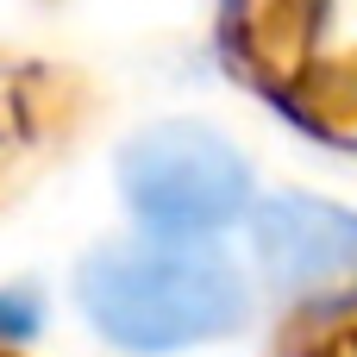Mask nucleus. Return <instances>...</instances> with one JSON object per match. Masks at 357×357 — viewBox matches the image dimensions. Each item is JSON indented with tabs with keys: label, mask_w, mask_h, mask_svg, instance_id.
<instances>
[{
	"label": "nucleus",
	"mask_w": 357,
	"mask_h": 357,
	"mask_svg": "<svg viewBox=\"0 0 357 357\" xmlns=\"http://www.w3.org/2000/svg\"><path fill=\"white\" fill-rule=\"evenodd\" d=\"M82 314L126 351H176L238 333L251 314L245 270L207 238L107 245L75 276Z\"/></svg>",
	"instance_id": "obj_1"
},
{
	"label": "nucleus",
	"mask_w": 357,
	"mask_h": 357,
	"mask_svg": "<svg viewBox=\"0 0 357 357\" xmlns=\"http://www.w3.org/2000/svg\"><path fill=\"white\" fill-rule=\"evenodd\" d=\"M38 333V307L25 295H0V339H25Z\"/></svg>",
	"instance_id": "obj_4"
},
{
	"label": "nucleus",
	"mask_w": 357,
	"mask_h": 357,
	"mask_svg": "<svg viewBox=\"0 0 357 357\" xmlns=\"http://www.w3.org/2000/svg\"><path fill=\"white\" fill-rule=\"evenodd\" d=\"M251 232H257V264L282 295H333L357 282V213L345 207L282 195L257 207Z\"/></svg>",
	"instance_id": "obj_3"
},
{
	"label": "nucleus",
	"mask_w": 357,
	"mask_h": 357,
	"mask_svg": "<svg viewBox=\"0 0 357 357\" xmlns=\"http://www.w3.org/2000/svg\"><path fill=\"white\" fill-rule=\"evenodd\" d=\"M119 188L151 238H213L251 213V163L195 119L138 132L119 157Z\"/></svg>",
	"instance_id": "obj_2"
}]
</instances>
